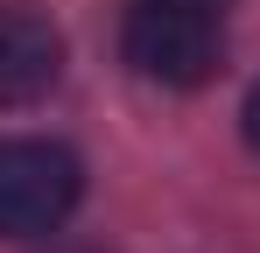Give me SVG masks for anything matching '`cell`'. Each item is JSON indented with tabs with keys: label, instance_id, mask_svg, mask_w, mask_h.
<instances>
[{
	"label": "cell",
	"instance_id": "277c9868",
	"mask_svg": "<svg viewBox=\"0 0 260 253\" xmlns=\"http://www.w3.org/2000/svg\"><path fill=\"white\" fill-rule=\"evenodd\" d=\"M239 120H246V141H253V155H260V84L246 91V113H239Z\"/></svg>",
	"mask_w": 260,
	"mask_h": 253
},
{
	"label": "cell",
	"instance_id": "7a4b0ae2",
	"mask_svg": "<svg viewBox=\"0 0 260 253\" xmlns=\"http://www.w3.org/2000/svg\"><path fill=\"white\" fill-rule=\"evenodd\" d=\"M85 197V162L43 141V134H7L0 141V239H43L56 232Z\"/></svg>",
	"mask_w": 260,
	"mask_h": 253
},
{
	"label": "cell",
	"instance_id": "6da1fadb",
	"mask_svg": "<svg viewBox=\"0 0 260 253\" xmlns=\"http://www.w3.org/2000/svg\"><path fill=\"white\" fill-rule=\"evenodd\" d=\"M225 14H232V0H127L120 7V56L148 84L197 91L225 64Z\"/></svg>",
	"mask_w": 260,
	"mask_h": 253
},
{
	"label": "cell",
	"instance_id": "3957f363",
	"mask_svg": "<svg viewBox=\"0 0 260 253\" xmlns=\"http://www.w3.org/2000/svg\"><path fill=\"white\" fill-rule=\"evenodd\" d=\"M63 84V36L36 7L0 0V113L7 106H36Z\"/></svg>",
	"mask_w": 260,
	"mask_h": 253
}]
</instances>
